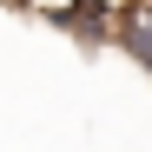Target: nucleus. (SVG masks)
<instances>
[{
    "instance_id": "obj_1",
    "label": "nucleus",
    "mask_w": 152,
    "mask_h": 152,
    "mask_svg": "<svg viewBox=\"0 0 152 152\" xmlns=\"http://www.w3.org/2000/svg\"><path fill=\"white\" fill-rule=\"evenodd\" d=\"M113 40L132 53L145 73H152V0H132V7L119 13V27H113Z\"/></svg>"
}]
</instances>
